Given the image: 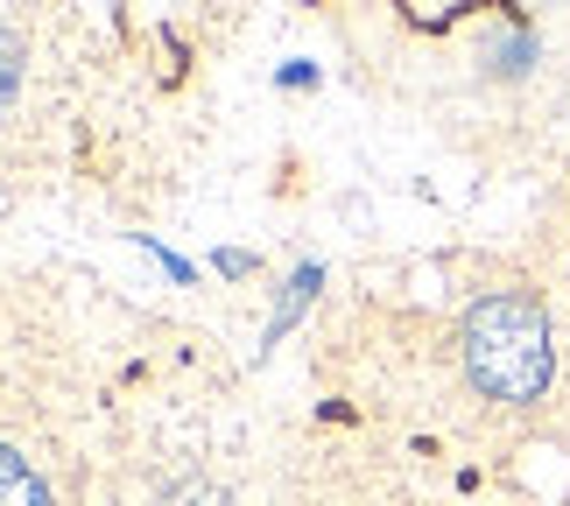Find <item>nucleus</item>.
Masks as SVG:
<instances>
[{
  "label": "nucleus",
  "instance_id": "nucleus-1",
  "mask_svg": "<svg viewBox=\"0 0 570 506\" xmlns=\"http://www.w3.org/2000/svg\"><path fill=\"white\" fill-rule=\"evenodd\" d=\"M465 373L487 401H535L557 373L550 317L529 296H479L465 310Z\"/></svg>",
  "mask_w": 570,
  "mask_h": 506
},
{
  "label": "nucleus",
  "instance_id": "nucleus-2",
  "mask_svg": "<svg viewBox=\"0 0 570 506\" xmlns=\"http://www.w3.org/2000/svg\"><path fill=\"white\" fill-rule=\"evenodd\" d=\"M0 506H57L50 499V478H42L29 457L8 444V436H0Z\"/></svg>",
  "mask_w": 570,
  "mask_h": 506
},
{
  "label": "nucleus",
  "instance_id": "nucleus-3",
  "mask_svg": "<svg viewBox=\"0 0 570 506\" xmlns=\"http://www.w3.org/2000/svg\"><path fill=\"white\" fill-rule=\"evenodd\" d=\"M317 281H324L317 268H296V281H289V296H282V310H275V331H268V338H282V331H289V324H296L303 310H311V296H317Z\"/></svg>",
  "mask_w": 570,
  "mask_h": 506
},
{
  "label": "nucleus",
  "instance_id": "nucleus-4",
  "mask_svg": "<svg viewBox=\"0 0 570 506\" xmlns=\"http://www.w3.org/2000/svg\"><path fill=\"white\" fill-rule=\"evenodd\" d=\"M14 92H21V42L14 29H0V113L14 106Z\"/></svg>",
  "mask_w": 570,
  "mask_h": 506
},
{
  "label": "nucleus",
  "instance_id": "nucleus-5",
  "mask_svg": "<svg viewBox=\"0 0 570 506\" xmlns=\"http://www.w3.org/2000/svg\"><path fill=\"white\" fill-rule=\"evenodd\" d=\"M218 275H233V281H239V275H254V254H239V247H226V254H218Z\"/></svg>",
  "mask_w": 570,
  "mask_h": 506
}]
</instances>
